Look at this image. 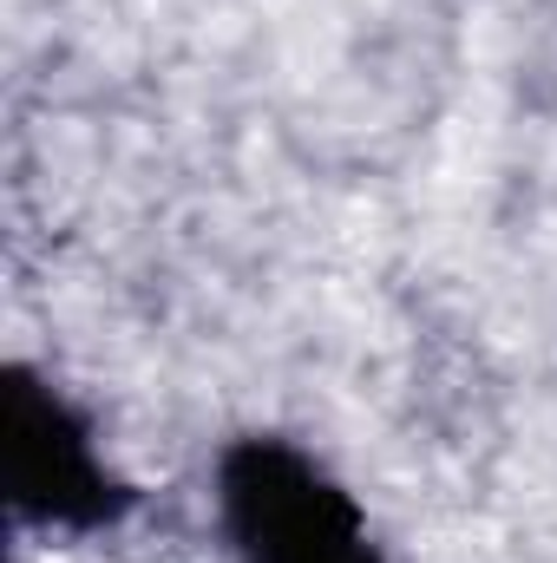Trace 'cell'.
I'll return each instance as SVG.
<instances>
[{
    "mask_svg": "<svg viewBox=\"0 0 557 563\" xmlns=\"http://www.w3.org/2000/svg\"><path fill=\"white\" fill-rule=\"evenodd\" d=\"M223 511L243 563H381L354 505L288 445H243L223 465Z\"/></svg>",
    "mask_w": 557,
    "mask_h": 563,
    "instance_id": "cell-1",
    "label": "cell"
}]
</instances>
